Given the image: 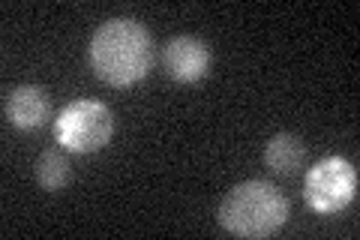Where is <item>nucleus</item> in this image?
I'll return each mask as SVG.
<instances>
[{
    "instance_id": "nucleus-5",
    "label": "nucleus",
    "mask_w": 360,
    "mask_h": 240,
    "mask_svg": "<svg viewBox=\"0 0 360 240\" xmlns=\"http://www.w3.org/2000/svg\"><path fill=\"white\" fill-rule=\"evenodd\" d=\"M162 70L172 82L195 84L210 72V49L198 37H172L162 45Z\"/></svg>"
},
{
    "instance_id": "nucleus-8",
    "label": "nucleus",
    "mask_w": 360,
    "mask_h": 240,
    "mask_svg": "<svg viewBox=\"0 0 360 240\" xmlns=\"http://www.w3.org/2000/svg\"><path fill=\"white\" fill-rule=\"evenodd\" d=\"M37 184L45 189V192H60L72 177V165L60 151H42L39 159H37Z\"/></svg>"
},
{
    "instance_id": "nucleus-1",
    "label": "nucleus",
    "mask_w": 360,
    "mask_h": 240,
    "mask_svg": "<svg viewBox=\"0 0 360 240\" xmlns=\"http://www.w3.org/2000/svg\"><path fill=\"white\" fill-rule=\"evenodd\" d=\"M90 66L111 87L139 84L153 66V42L144 25L132 18H108L90 39Z\"/></svg>"
},
{
    "instance_id": "nucleus-7",
    "label": "nucleus",
    "mask_w": 360,
    "mask_h": 240,
    "mask_svg": "<svg viewBox=\"0 0 360 240\" xmlns=\"http://www.w3.org/2000/svg\"><path fill=\"white\" fill-rule=\"evenodd\" d=\"M307 159V144L291 132H276L264 147V163L276 175H295Z\"/></svg>"
},
{
    "instance_id": "nucleus-6",
    "label": "nucleus",
    "mask_w": 360,
    "mask_h": 240,
    "mask_svg": "<svg viewBox=\"0 0 360 240\" xmlns=\"http://www.w3.org/2000/svg\"><path fill=\"white\" fill-rule=\"evenodd\" d=\"M51 118V96L37 84H21L6 94V120L15 130H39Z\"/></svg>"
},
{
    "instance_id": "nucleus-3",
    "label": "nucleus",
    "mask_w": 360,
    "mask_h": 240,
    "mask_svg": "<svg viewBox=\"0 0 360 240\" xmlns=\"http://www.w3.org/2000/svg\"><path fill=\"white\" fill-rule=\"evenodd\" d=\"M115 135V114L99 99H72L54 120V139L70 153H96Z\"/></svg>"
},
{
    "instance_id": "nucleus-2",
    "label": "nucleus",
    "mask_w": 360,
    "mask_h": 240,
    "mask_svg": "<svg viewBox=\"0 0 360 240\" xmlns=\"http://www.w3.org/2000/svg\"><path fill=\"white\" fill-rule=\"evenodd\" d=\"M288 222V198L267 180H243L219 204V225L234 237L262 240Z\"/></svg>"
},
{
    "instance_id": "nucleus-4",
    "label": "nucleus",
    "mask_w": 360,
    "mask_h": 240,
    "mask_svg": "<svg viewBox=\"0 0 360 240\" xmlns=\"http://www.w3.org/2000/svg\"><path fill=\"white\" fill-rule=\"evenodd\" d=\"M357 196V171L342 156L319 159L307 175H303V201L307 208L330 216L345 210Z\"/></svg>"
}]
</instances>
